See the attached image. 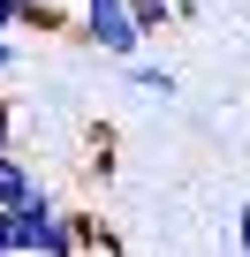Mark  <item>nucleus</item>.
I'll return each mask as SVG.
<instances>
[{
  "mask_svg": "<svg viewBox=\"0 0 250 257\" xmlns=\"http://www.w3.org/2000/svg\"><path fill=\"white\" fill-rule=\"evenodd\" d=\"M129 16H137V31H144V38H159L167 23H182V8H175V0H129Z\"/></svg>",
  "mask_w": 250,
  "mask_h": 257,
  "instance_id": "obj_5",
  "label": "nucleus"
},
{
  "mask_svg": "<svg viewBox=\"0 0 250 257\" xmlns=\"http://www.w3.org/2000/svg\"><path fill=\"white\" fill-rule=\"evenodd\" d=\"M175 8H182V16H197V0H175Z\"/></svg>",
  "mask_w": 250,
  "mask_h": 257,
  "instance_id": "obj_13",
  "label": "nucleus"
},
{
  "mask_svg": "<svg viewBox=\"0 0 250 257\" xmlns=\"http://www.w3.org/2000/svg\"><path fill=\"white\" fill-rule=\"evenodd\" d=\"M0 257H16V212H0Z\"/></svg>",
  "mask_w": 250,
  "mask_h": 257,
  "instance_id": "obj_10",
  "label": "nucleus"
},
{
  "mask_svg": "<svg viewBox=\"0 0 250 257\" xmlns=\"http://www.w3.org/2000/svg\"><path fill=\"white\" fill-rule=\"evenodd\" d=\"M68 227H76V249H84V257H121V234H114L99 212H68Z\"/></svg>",
  "mask_w": 250,
  "mask_h": 257,
  "instance_id": "obj_4",
  "label": "nucleus"
},
{
  "mask_svg": "<svg viewBox=\"0 0 250 257\" xmlns=\"http://www.w3.org/2000/svg\"><path fill=\"white\" fill-rule=\"evenodd\" d=\"M16 23H23V0H0V38H8Z\"/></svg>",
  "mask_w": 250,
  "mask_h": 257,
  "instance_id": "obj_9",
  "label": "nucleus"
},
{
  "mask_svg": "<svg viewBox=\"0 0 250 257\" xmlns=\"http://www.w3.org/2000/svg\"><path fill=\"white\" fill-rule=\"evenodd\" d=\"M38 189H46V182L31 174V159H23V152H0V212H23Z\"/></svg>",
  "mask_w": 250,
  "mask_h": 257,
  "instance_id": "obj_3",
  "label": "nucleus"
},
{
  "mask_svg": "<svg viewBox=\"0 0 250 257\" xmlns=\"http://www.w3.org/2000/svg\"><path fill=\"white\" fill-rule=\"evenodd\" d=\"M235 242H242V257H250V204L235 212Z\"/></svg>",
  "mask_w": 250,
  "mask_h": 257,
  "instance_id": "obj_12",
  "label": "nucleus"
},
{
  "mask_svg": "<svg viewBox=\"0 0 250 257\" xmlns=\"http://www.w3.org/2000/svg\"><path fill=\"white\" fill-rule=\"evenodd\" d=\"M84 152H91L84 167H91V174L106 182V174H114V128H91V144H84Z\"/></svg>",
  "mask_w": 250,
  "mask_h": 257,
  "instance_id": "obj_7",
  "label": "nucleus"
},
{
  "mask_svg": "<svg viewBox=\"0 0 250 257\" xmlns=\"http://www.w3.org/2000/svg\"><path fill=\"white\" fill-rule=\"evenodd\" d=\"M129 83H144V91L175 98V68H159V61H129Z\"/></svg>",
  "mask_w": 250,
  "mask_h": 257,
  "instance_id": "obj_6",
  "label": "nucleus"
},
{
  "mask_svg": "<svg viewBox=\"0 0 250 257\" xmlns=\"http://www.w3.org/2000/svg\"><path fill=\"white\" fill-rule=\"evenodd\" d=\"M0 152H16V106L0 98Z\"/></svg>",
  "mask_w": 250,
  "mask_h": 257,
  "instance_id": "obj_8",
  "label": "nucleus"
},
{
  "mask_svg": "<svg viewBox=\"0 0 250 257\" xmlns=\"http://www.w3.org/2000/svg\"><path fill=\"white\" fill-rule=\"evenodd\" d=\"M16 68H23V53H16L8 38H0V76H16Z\"/></svg>",
  "mask_w": 250,
  "mask_h": 257,
  "instance_id": "obj_11",
  "label": "nucleus"
},
{
  "mask_svg": "<svg viewBox=\"0 0 250 257\" xmlns=\"http://www.w3.org/2000/svg\"><path fill=\"white\" fill-rule=\"evenodd\" d=\"M76 38L99 46V53H114L121 68L144 53V31H137V16H129V0H76Z\"/></svg>",
  "mask_w": 250,
  "mask_h": 257,
  "instance_id": "obj_1",
  "label": "nucleus"
},
{
  "mask_svg": "<svg viewBox=\"0 0 250 257\" xmlns=\"http://www.w3.org/2000/svg\"><path fill=\"white\" fill-rule=\"evenodd\" d=\"M16 257H84V249H76L68 212L53 204V189H38V197L16 212Z\"/></svg>",
  "mask_w": 250,
  "mask_h": 257,
  "instance_id": "obj_2",
  "label": "nucleus"
}]
</instances>
